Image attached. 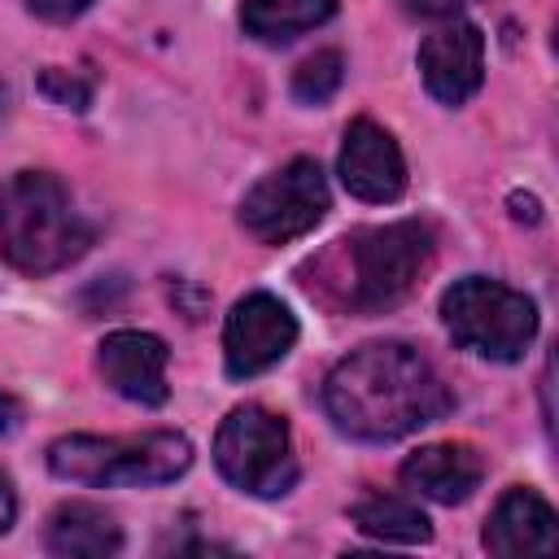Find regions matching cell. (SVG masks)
<instances>
[{
	"instance_id": "cell-1",
	"label": "cell",
	"mask_w": 559,
	"mask_h": 559,
	"mask_svg": "<svg viewBox=\"0 0 559 559\" xmlns=\"http://www.w3.org/2000/svg\"><path fill=\"white\" fill-rule=\"evenodd\" d=\"M323 406L345 437L384 445L437 424L454 406V393L419 349L376 341L345 354L328 371Z\"/></svg>"
},
{
	"instance_id": "cell-2",
	"label": "cell",
	"mask_w": 559,
	"mask_h": 559,
	"mask_svg": "<svg viewBox=\"0 0 559 559\" xmlns=\"http://www.w3.org/2000/svg\"><path fill=\"white\" fill-rule=\"evenodd\" d=\"M428 262H432V227L419 218H402L336 236L323 253H314L301 266V284L310 288V297L336 310L376 314L397 306L415 288Z\"/></svg>"
},
{
	"instance_id": "cell-3",
	"label": "cell",
	"mask_w": 559,
	"mask_h": 559,
	"mask_svg": "<svg viewBox=\"0 0 559 559\" xmlns=\"http://www.w3.org/2000/svg\"><path fill=\"white\" fill-rule=\"evenodd\" d=\"M92 227L70 205V192L48 170H17L0 179V253L22 275H52L79 262Z\"/></svg>"
},
{
	"instance_id": "cell-4",
	"label": "cell",
	"mask_w": 559,
	"mask_h": 559,
	"mask_svg": "<svg viewBox=\"0 0 559 559\" xmlns=\"http://www.w3.org/2000/svg\"><path fill=\"white\" fill-rule=\"evenodd\" d=\"M48 467L61 480L109 489V485H166L192 467V441L183 432L157 428L135 437H57L48 445Z\"/></svg>"
},
{
	"instance_id": "cell-5",
	"label": "cell",
	"mask_w": 559,
	"mask_h": 559,
	"mask_svg": "<svg viewBox=\"0 0 559 559\" xmlns=\"http://www.w3.org/2000/svg\"><path fill=\"white\" fill-rule=\"evenodd\" d=\"M441 319L463 349L493 358V362H515L537 336L533 297H524L511 284L485 280V275L454 280L441 297Z\"/></svg>"
},
{
	"instance_id": "cell-6",
	"label": "cell",
	"mask_w": 559,
	"mask_h": 559,
	"mask_svg": "<svg viewBox=\"0 0 559 559\" xmlns=\"http://www.w3.org/2000/svg\"><path fill=\"white\" fill-rule=\"evenodd\" d=\"M214 463L236 489H245L253 498H280L297 485V459H293L288 424H284V415H275L258 402L236 406L218 424Z\"/></svg>"
},
{
	"instance_id": "cell-7",
	"label": "cell",
	"mask_w": 559,
	"mask_h": 559,
	"mask_svg": "<svg viewBox=\"0 0 559 559\" xmlns=\"http://www.w3.org/2000/svg\"><path fill=\"white\" fill-rule=\"evenodd\" d=\"M328 214V179L314 157H293L275 175L258 179L240 201V223L262 245L306 236Z\"/></svg>"
},
{
	"instance_id": "cell-8",
	"label": "cell",
	"mask_w": 559,
	"mask_h": 559,
	"mask_svg": "<svg viewBox=\"0 0 559 559\" xmlns=\"http://www.w3.org/2000/svg\"><path fill=\"white\" fill-rule=\"evenodd\" d=\"M293 341H297V319L280 297H271V293L240 297L223 323L227 376H236V380L262 376L266 367H275L293 349Z\"/></svg>"
},
{
	"instance_id": "cell-9",
	"label": "cell",
	"mask_w": 559,
	"mask_h": 559,
	"mask_svg": "<svg viewBox=\"0 0 559 559\" xmlns=\"http://www.w3.org/2000/svg\"><path fill=\"white\" fill-rule=\"evenodd\" d=\"M336 175L345 183L349 197L358 201H397L402 188H406V162H402V148L397 140L376 127L371 118H358L349 122L345 131V144H341V157H336Z\"/></svg>"
},
{
	"instance_id": "cell-10",
	"label": "cell",
	"mask_w": 559,
	"mask_h": 559,
	"mask_svg": "<svg viewBox=\"0 0 559 559\" xmlns=\"http://www.w3.org/2000/svg\"><path fill=\"white\" fill-rule=\"evenodd\" d=\"M424 87L441 105H463L485 79V35L476 22H450L419 44Z\"/></svg>"
},
{
	"instance_id": "cell-11",
	"label": "cell",
	"mask_w": 559,
	"mask_h": 559,
	"mask_svg": "<svg viewBox=\"0 0 559 559\" xmlns=\"http://www.w3.org/2000/svg\"><path fill=\"white\" fill-rule=\"evenodd\" d=\"M166 345L153 336V332H109L100 341V354H96V367L105 376V384L114 393H122L127 402H140V406H162L166 402Z\"/></svg>"
},
{
	"instance_id": "cell-12",
	"label": "cell",
	"mask_w": 559,
	"mask_h": 559,
	"mask_svg": "<svg viewBox=\"0 0 559 559\" xmlns=\"http://www.w3.org/2000/svg\"><path fill=\"white\" fill-rule=\"evenodd\" d=\"M485 550L498 559H528V555H555L559 550V520L555 507L533 489H507L498 507L489 511V524L480 533Z\"/></svg>"
},
{
	"instance_id": "cell-13",
	"label": "cell",
	"mask_w": 559,
	"mask_h": 559,
	"mask_svg": "<svg viewBox=\"0 0 559 559\" xmlns=\"http://www.w3.org/2000/svg\"><path fill=\"white\" fill-rule=\"evenodd\" d=\"M485 476V459L463 441H432L402 463V480L432 502H467Z\"/></svg>"
},
{
	"instance_id": "cell-14",
	"label": "cell",
	"mask_w": 559,
	"mask_h": 559,
	"mask_svg": "<svg viewBox=\"0 0 559 559\" xmlns=\"http://www.w3.org/2000/svg\"><path fill=\"white\" fill-rule=\"evenodd\" d=\"M44 546L48 555H61V559H105L122 546V528L96 502H61L48 515Z\"/></svg>"
},
{
	"instance_id": "cell-15",
	"label": "cell",
	"mask_w": 559,
	"mask_h": 559,
	"mask_svg": "<svg viewBox=\"0 0 559 559\" xmlns=\"http://www.w3.org/2000/svg\"><path fill=\"white\" fill-rule=\"evenodd\" d=\"M336 13V0H245L240 26L262 44H288Z\"/></svg>"
},
{
	"instance_id": "cell-16",
	"label": "cell",
	"mask_w": 559,
	"mask_h": 559,
	"mask_svg": "<svg viewBox=\"0 0 559 559\" xmlns=\"http://www.w3.org/2000/svg\"><path fill=\"white\" fill-rule=\"evenodd\" d=\"M349 520H354L367 537H380V542L415 546V542H428V537H432L428 515H424L415 502L393 498V493H367L362 502L349 507Z\"/></svg>"
},
{
	"instance_id": "cell-17",
	"label": "cell",
	"mask_w": 559,
	"mask_h": 559,
	"mask_svg": "<svg viewBox=\"0 0 559 559\" xmlns=\"http://www.w3.org/2000/svg\"><path fill=\"white\" fill-rule=\"evenodd\" d=\"M341 79H345V57L336 48H323V52L306 57L293 70V96L301 105H323V100H332V92L341 87Z\"/></svg>"
},
{
	"instance_id": "cell-18",
	"label": "cell",
	"mask_w": 559,
	"mask_h": 559,
	"mask_svg": "<svg viewBox=\"0 0 559 559\" xmlns=\"http://www.w3.org/2000/svg\"><path fill=\"white\" fill-rule=\"evenodd\" d=\"M39 92L61 109H87L92 105V79H79L74 70H61V66H48L39 74Z\"/></svg>"
},
{
	"instance_id": "cell-19",
	"label": "cell",
	"mask_w": 559,
	"mask_h": 559,
	"mask_svg": "<svg viewBox=\"0 0 559 559\" xmlns=\"http://www.w3.org/2000/svg\"><path fill=\"white\" fill-rule=\"evenodd\" d=\"M87 4H92V0H26V9H31L35 17H48V22H70V17H79Z\"/></svg>"
},
{
	"instance_id": "cell-20",
	"label": "cell",
	"mask_w": 559,
	"mask_h": 559,
	"mask_svg": "<svg viewBox=\"0 0 559 559\" xmlns=\"http://www.w3.org/2000/svg\"><path fill=\"white\" fill-rule=\"evenodd\" d=\"M472 0H402V9L411 13V17H454V13H463Z\"/></svg>"
},
{
	"instance_id": "cell-21",
	"label": "cell",
	"mask_w": 559,
	"mask_h": 559,
	"mask_svg": "<svg viewBox=\"0 0 559 559\" xmlns=\"http://www.w3.org/2000/svg\"><path fill=\"white\" fill-rule=\"evenodd\" d=\"M13 515H17V493H13V480L0 472V533L13 528Z\"/></svg>"
},
{
	"instance_id": "cell-22",
	"label": "cell",
	"mask_w": 559,
	"mask_h": 559,
	"mask_svg": "<svg viewBox=\"0 0 559 559\" xmlns=\"http://www.w3.org/2000/svg\"><path fill=\"white\" fill-rule=\"evenodd\" d=\"M17 424H22V402L0 389V437H9Z\"/></svg>"
},
{
	"instance_id": "cell-23",
	"label": "cell",
	"mask_w": 559,
	"mask_h": 559,
	"mask_svg": "<svg viewBox=\"0 0 559 559\" xmlns=\"http://www.w3.org/2000/svg\"><path fill=\"white\" fill-rule=\"evenodd\" d=\"M511 214H515V218H528V223H537V201L515 192V197H511Z\"/></svg>"
}]
</instances>
